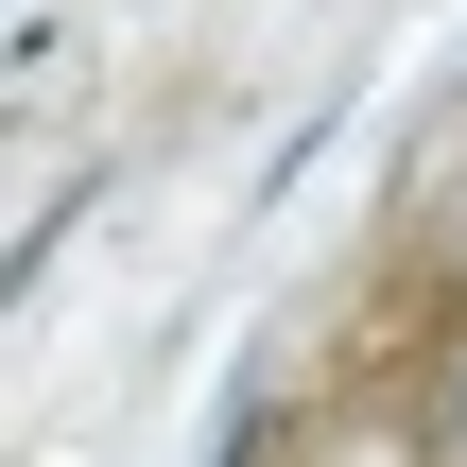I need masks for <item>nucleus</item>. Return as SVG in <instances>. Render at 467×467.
I'll list each match as a JSON object with an SVG mask.
<instances>
[{
  "label": "nucleus",
  "mask_w": 467,
  "mask_h": 467,
  "mask_svg": "<svg viewBox=\"0 0 467 467\" xmlns=\"http://www.w3.org/2000/svg\"><path fill=\"white\" fill-rule=\"evenodd\" d=\"M416 451H433V467H467V329L433 347V381H416Z\"/></svg>",
  "instance_id": "obj_1"
}]
</instances>
